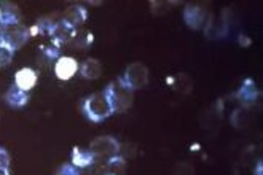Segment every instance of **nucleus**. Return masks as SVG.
<instances>
[{
    "instance_id": "nucleus-1",
    "label": "nucleus",
    "mask_w": 263,
    "mask_h": 175,
    "mask_svg": "<svg viewBox=\"0 0 263 175\" xmlns=\"http://www.w3.org/2000/svg\"><path fill=\"white\" fill-rule=\"evenodd\" d=\"M107 99H109L114 113H125L133 107L134 101V89H131L121 76L117 78V82H112L104 89Z\"/></svg>"
},
{
    "instance_id": "nucleus-2",
    "label": "nucleus",
    "mask_w": 263,
    "mask_h": 175,
    "mask_svg": "<svg viewBox=\"0 0 263 175\" xmlns=\"http://www.w3.org/2000/svg\"><path fill=\"white\" fill-rule=\"evenodd\" d=\"M82 110H83V115L92 123H102L110 115H114L112 105L104 91L86 95L82 102Z\"/></svg>"
},
{
    "instance_id": "nucleus-3",
    "label": "nucleus",
    "mask_w": 263,
    "mask_h": 175,
    "mask_svg": "<svg viewBox=\"0 0 263 175\" xmlns=\"http://www.w3.org/2000/svg\"><path fill=\"white\" fill-rule=\"evenodd\" d=\"M2 35H4V45L8 46L11 51H16L29 42L30 30H29V27H26L23 24L5 26Z\"/></svg>"
},
{
    "instance_id": "nucleus-4",
    "label": "nucleus",
    "mask_w": 263,
    "mask_h": 175,
    "mask_svg": "<svg viewBox=\"0 0 263 175\" xmlns=\"http://www.w3.org/2000/svg\"><path fill=\"white\" fill-rule=\"evenodd\" d=\"M120 147L121 143L112 137V135H102L95 139L89 143V151L95 154L96 158H112L120 154Z\"/></svg>"
},
{
    "instance_id": "nucleus-5",
    "label": "nucleus",
    "mask_w": 263,
    "mask_h": 175,
    "mask_svg": "<svg viewBox=\"0 0 263 175\" xmlns=\"http://www.w3.org/2000/svg\"><path fill=\"white\" fill-rule=\"evenodd\" d=\"M121 78L125 80V83L131 89H141L147 86L148 83V69L144 66L142 62H133L126 67L125 73L121 75Z\"/></svg>"
},
{
    "instance_id": "nucleus-6",
    "label": "nucleus",
    "mask_w": 263,
    "mask_h": 175,
    "mask_svg": "<svg viewBox=\"0 0 263 175\" xmlns=\"http://www.w3.org/2000/svg\"><path fill=\"white\" fill-rule=\"evenodd\" d=\"M208 20H209L208 10L203 8L201 5L192 4V5H187L183 10V21L187 24V27H190L193 30L204 29Z\"/></svg>"
},
{
    "instance_id": "nucleus-7",
    "label": "nucleus",
    "mask_w": 263,
    "mask_h": 175,
    "mask_svg": "<svg viewBox=\"0 0 263 175\" xmlns=\"http://www.w3.org/2000/svg\"><path fill=\"white\" fill-rule=\"evenodd\" d=\"M75 34H77V29L73 26H70L67 21L61 20V21H56V24L53 26L48 37L53 40V45H56L59 48L63 45L70 43L73 40Z\"/></svg>"
},
{
    "instance_id": "nucleus-8",
    "label": "nucleus",
    "mask_w": 263,
    "mask_h": 175,
    "mask_svg": "<svg viewBox=\"0 0 263 175\" xmlns=\"http://www.w3.org/2000/svg\"><path fill=\"white\" fill-rule=\"evenodd\" d=\"M80 64L77 62L73 57L70 56H61L56 62H54V73L59 80L63 82H67L70 80L77 72H79Z\"/></svg>"
},
{
    "instance_id": "nucleus-9",
    "label": "nucleus",
    "mask_w": 263,
    "mask_h": 175,
    "mask_svg": "<svg viewBox=\"0 0 263 175\" xmlns=\"http://www.w3.org/2000/svg\"><path fill=\"white\" fill-rule=\"evenodd\" d=\"M236 98H238L239 104L242 105V108H249L258 101V89H257V85L254 80H251V78L246 80L242 86L239 88V91L236 92Z\"/></svg>"
},
{
    "instance_id": "nucleus-10",
    "label": "nucleus",
    "mask_w": 263,
    "mask_h": 175,
    "mask_svg": "<svg viewBox=\"0 0 263 175\" xmlns=\"http://www.w3.org/2000/svg\"><path fill=\"white\" fill-rule=\"evenodd\" d=\"M228 23L223 20H217L214 14H209V20L204 26V37L208 40H217L227 35Z\"/></svg>"
},
{
    "instance_id": "nucleus-11",
    "label": "nucleus",
    "mask_w": 263,
    "mask_h": 175,
    "mask_svg": "<svg viewBox=\"0 0 263 175\" xmlns=\"http://www.w3.org/2000/svg\"><path fill=\"white\" fill-rule=\"evenodd\" d=\"M37 80H39V76H37V72L34 69L23 67L16 72V75H14V86L29 92L37 85Z\"/></svg>"
},
{
    "instance_id": "nucleus-12",
    "label": "nucleus",
    "mask_w": 263,
    "mask_h": 175,
    "mask_svg": "<svg viewBox=\"0 0 263 175\" xmlns=\"http://www.w3.org/2000/svg\"><path fill=\"white\" fill-rule=\"evenodd\" d=\"M0 11H2V20H0V23L4 24V27L21 24V11L16 4L2 2L0 4Z\"/></svg>"
},
{
    "instance_id": "nucleus-13",
    "label": "nucleus",
    "mask_w": 263,
    "mask_h": 175,
    "mask_svg": "<svg viewBox=\"0 0 263 175\" xmlns=\"http://www.w3.org/2000/svg\"><path fill=\"white\" fill-rule=\"evenodd\" d=\"M63 20L67 21L70 26H73L77 29V26H82V24L86 23V20H88V10L83 5H80V4L72 5V7H69L64 11Z\"/></svg>"
},
{
    "instance_id": "nucleus-14",
    "label": "nucleus",
    "mask_w": 263,
    "mask_h": 175,
    "mask_svg": "<svg viewBox=\"0 0 263 175\" xmlns=\"http://www.w3.org/2000/svg\"><path fill=\"white\" fill-rule=\"evenodd\" d=\"M5 102L11 108H23L29 102V94L26 91H23V89H20V88H16V86L13 85L5 92Z\"/></svg>"
},
{
    "instance_id": "nucleus-15",
    "label": "nucleus",
    "mask_w": 263,
    "mask_h": 175,
    "mask_svg": "<svg viewBox=\"0 0 263 175\" xmlns=\"http://www.w3.org/2000/svg\"><path fill=\"white\" fill-rule=\"evenodd\" d=\"M79 72L86 80H96L102 73V64L98 59H95V57H88V59H85L80 64Z\"/></svg>"
},
{
    "instance_id": "nucleus-16",
    "label": "nucleus",
    "mask_w": 263,
    "mask_h": 175,
    "mask_svg": "<svg viewBox=\"0 0 263 175\" xmlns=\"http://www.w3.org/2000/svg\"><path fill=\"white\" fill-rule=\"evenodd\" d=\"M96 156L92 154L89 150H82V148H79V147H75L73 150H72V164L77 167V169H85V167H88V166H91L92 163L96 161Z\"/></svg>"
},
{
    "instance_id": "nucleus-17",
    "label": "nucleus",
    "mask_w": 263,
    "mask_h": 175,
    "mask_svg": "<svg viewBox=\"0 0 263 175\" xmlns=\"http://www.w3.org/2000/svg\"><path fill=\"white\" fill-rule=\"evenodd\" d=\"M169 83H171L173 89H176L180 94H189L193 89V82L189 73H177L176 76L169 78Z\"/></svg>"
},
{
    "instance_id": "nucleus-18",
    "label": "nucleus",
    "mask_w": 263,
    "mask_h": 175,
    "mask_svg": "<svg viewBox=\"0 0 263 175\" xmlns=\"http://www.w3.org/2000/svg\"><path fill=\"white\" fill-rule=\"evenodd\" d=\"M126 169H128V163L121 154L112 156L105 161V170L110 175H125Z\"/></svg>"
},
{
    "instance_id": "nucleus-19",
    "label": "nucleus",
    "mask_w": 263,
    "mask_h": 175,
    "mask_svg": "<svg viewBox=\"0 0 263 175\" xmlns=\"http://www.w3.org/2000/svg\"><path fill=\"white\" fill-rule=\"evenodd\" d=\"M222 110H223V104L222 101H219L217 104H214L206 113H204V121H203V127H214L220 123L222 118Z\"/></svg>"
},
{
    "instance_id": "nucleus-20",
    "label": "nucleus",
    "mask_w": 263,
    "mask_h": 175,
    "mask_svg": "<svg viewBox=\"0 0 263 175\" xmlns=\"http://www.w3.org/2000/svg\"><path fill=\"white\" fill-rule=\"evenodd\" d=\"M39 53H40V59L43 62H50V64L61 57V51L56 45H43V46H40Z\"/></svg>"
},
{
    "instance_id": "nucleus-21",
    "label": "nucleus",
    "mask_w": 263,
    "mask_h": 175,
    "mask_svg": "<svg viewBox=\"0 0 263 175\" xmlns=\"http://www.w3.org/2000/svg\"><path fill=\"white\" fill-rule=\"evenodd\" d=\"M70 43H73V46L79 48V50H85L92 43V34L91 32H77Z\"/></svg>"
},
{
    "instance_id": "nucleus-22",
    "label": "nucleus",
    "mask_w": 263,
    "mask_h": 175,
    "mask_svg": "<svg viewBox=\"0 0 263 175\" xmlns=\"http://www.w3.org/2000/svg\"><path fill=\"white\" fill-rule=\"evenodd\" d=\"M231 124H233L235 127H238V129H241V127H244L247 124V111H246V108H238V110L233 111V113H231Z\"/></svg>"
},
{
    "instance_id": "nucleus-23",
    "label": "nucleus",
    "mask_w": 263,
    "mask_h": 175,
    "mask_svg": "<svg viewBox=\"0 0 263 175\" xmlns=\"http://www.w3.org/2000/svg\"><path fill=\"white\" fill-rule=\"evenodd\" d=\"M80 173H82V175H105V173H107V170H105V164L99 163L98 159H96V161L92 163L91 166H88V167L82 169V170H80Z\"/></svg>"
},
{
    "instance_id": "nucleus-24",
    "label": "nucleus",
    "mask_w": 263,
    "mask_h": 175,
    "mask_svg": "<svg viewBox=\"0 0 263 175\" xmlns=\"http://www.w3.org/2000/svg\"><path fill=\"white\" fill-rule=\"evenodd\" d=\"M171 5H174V4L173 2H150L152 14L163 16V14L169 13V10H171Z\"/></svg>"
},
{
    "instance_id": "nucleus-25",
    "label": "nucleus",
    "mask_w": 263,
    "mask_h": 175,
    "mask_svg": "<svg viewBox=\"0 0 263 175\" xmlns=\"http://www.w3.org/2000/svg\"><path fill=\"white\" fill-rule=\"evenodd\" d=\"M13 56H14V51H11L8 46H5V45L0 46V69L10 66L13 61Z\"/></svg>"
},
{
    "instance_id": "nucleus-26",
    "label": "nucleus",
    "mask_w": 263,
    "mask_h": 175,
    "mask_svg": "<svg viewBox=\"0 0 263 175\" xmlns=\"http://www.w3.org/2000/svg\"><path fill=\"white\" fill-rule=\"evenodd\" d=\"M173 175H195V167L190 163H187V161L177 163L174 166Z\"/></svg>"
},
{
    "instance_id": "nucleus-27",
    "label": "nucleus",
    "mask_w": 263,
    "mask_h": 175,
    "mask_svg": "<svg viewBox=\"0 0 263 175\" xmlns=\"http://www.w3.org/2000/svg\"><path fill=\"white\" fill-rule=\"evenodd\" d=\"M56 175H82V173L80 169H77L73 164H63L58 169Z\"/></svg>"
},
{
    "instance_id": "nucleus-28",
    "label": "nucleus",
    "mask_w": 263,
    "mask_h": 175,
    "mask_svg": "<svg viewBox=\"0 0 263 175\" xmlns=\"http://www.w3.org/2000/svg\"><path fill=\"white\" fill-rule=\"evenodd\" d=\"M120 154L125 159L136 156V145H134V143H125V145H121L120 147Z\"/></svg>"
},
{
    "instance_id": "nucleus-29",
    "label": "nucleus",
    "mask_w": 263,
    "mask_h": 175,
    "mask_svg": "<svg viewBox=\"0 0 263 175\" xmlns=\"http://www.w3.org/2000/svg\"><path fill=\"white\" fill-rule=\"evenodd\" d=\"M10 163H11L10 153L4 147H0V169H8Z\"/></svg>"
},
{
    "instance_id": "nucleus-30",
    "label": "nucleus",
    "mask_w": 263,
    "mask_h": 175,
    "mask_svg": "<svg viewBox=\"0 0 263 175\" xmlns=\"http://www.w3.org/2000/svg\"><path fill=\"white\" fill-rule=\"evenodd\" d=\"M238 43H239L242 48H246V46H249L252 42H251V38L247 37V35H239V38H238Z\"/></svg>"
},
{
    "instance_id": "nucleus-31",
    "label": "nucleus",
    "mask_w": 263,
    "mask_h": 175,
    "mask_svg": "<svg viewBox=\"0 0 263 175\" xmlns=\"http://www.w3.org/2000/svg\"><path fill=\"white\" fill-rule=\"evenodd\" d=\"M254 175H263V164H261V161H257V164L254 167Z\"/></svg>"
},
{
    "instance_id": "nucleus-32",
    "label": "nucleus",
    "mask_w": 263,
    "mask_h": 175,
    "mask_svg": "<svg viewBox=\"0 0 263 175\" xmlns=\"http://www.w3.org/2000/svg\"><path fill=\"white\" fill-rule=\"evenodd\" d=\"M2 32H4V24L0 23V46L4 45V35H2Z\"/></svg>"
},
{
    "instance_id": "nucleus-33",
    "label": "nucleus",
    "mask_w": 263,
    "mask_h": 175,
    "mask_svg": "<svg viewBox=\"0 0 263 175\" xmlns=\"http://www.w3.org/2000/svg\"><path fill=\"white\" fill-rule=\"evenodd\" d=\"M0 175H10L8 169H0Z\"/></svg>"
},
{
    "instance_id": "nucleus-34",
    "label": "nucleus",
    "mask_w": 263,
    "mask_h": 175,
    "mask_svg": "<svg viewBox=\"0 0 263 175\" xmlns=\"http://www.w3.org/2000/svg\"><path fill=\"white\" fill-rule=\"evenodd\" d=\"M0 20H2V11H0Z\"/></svg>"
},
{
    "instance_id": "nucleus-35",
    "label": "nucleus",
    "mask_w": 263,
    "mask_h": 175,
    "mask_svg": "<svg viewBox=\"0 0 263 175\" xmlns=\"http://www.w3.org/2000/svg\"><path fill=\"white\" fill-rule=\"evenodd\" d=\"M105 175H110V173H105Z\"/></svg>"
}]
</instances>
